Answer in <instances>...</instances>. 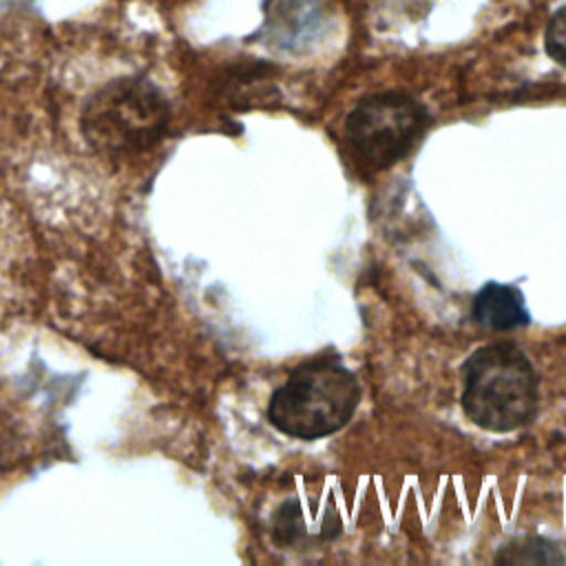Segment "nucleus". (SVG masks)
<instances>
[{
    "label": "nucleus",
    "mask_w": 566,
    "mask_h": 566,
    "mask_svg": "<svg viewBox=\"0 0 566 566\" xmlns=\"http://www.w3.org/2000/svg\"><path fill=\"white\" fill-rule=\"evenodd\" d=\"M537 371L515 343L478 347L462 365V409L467 418L495 433L526 427L537 413Z\"/></svg>",
    "instance_id": "1"
},
{
    "label": "nucleus",
    "mask_w": 566,
    "mask_h": 566,
    "mask_svg": "<svg viewBox=\"0 0 566 566\" xmlns=\"http://www.w3.org/2000/svg\"><path fill=\"white\" fill-rule=\"evenodd\" d=\"M363 389L354 371L336 356H316L292 369L287 380L274 389L268 420L274 429L298 440H318L343 429Z\"/></svg>",
    "instance_id": "2"
},
{
    "label": "nucleus",
    "mask_w": 566,
    "mask_h": 566,
    "mask_svg": "<svg viewBox=\"0 0 566 566\" xmlns=\"http://www.w3.org/2000/svg\"><path fill=\"white\" fill-rule=\"evenodd\" d=\"M168 124V104L148 80L124 77L99 88L82 113V130L102 155L124 157L153 148Z\"/></svg>",
    "instance_id": "3"
},
{
    "label": "nucleus",
    "mask_w": 566,
    "mask_h": 566,
    "mask_svg": "<svg viewBox=\"0 0 566 566\" xmlns=\"http://www.w3.org/2000/svg\"><path fill=\"white\" fill-rule=\"evenodd\" d=\"M429 126L427 108L402 91L363 97L345 119V135L354 153L374 168L400 161Z\"/></svg>",
    "instance_id": "4"
},
{
    "label": "nucleus",
    "mask_w": 566,
    "mask_h": 566,
    "mask_svg": "<svg viewBox=\"0 0 566 566\" xmlns=\"http://www.w3.org/2000/svg\"><path fill=\"white\" fill-rule=\"evenodd\" d=\"M471 316L480 327L493 332H509L528 325L531 316L524 305V294L515 285L486 283L471 305Z\"/></svg>",
    "instance_id": "5"
},
{
    "label": "nucleus",
    "mask_w": 566,
    "mask_h": 566,
    "mask_svg": "<svg viewBox=\"0 0 566 566\" xmlns=\"http://www.w3.org/2000/svg\"><path fill=\"white\" fill-rule=\"evenodd\" d=\"M493 562L504 566H562L566 557L557 542L542 535H524L506 542Z\"/></svg>",
    "instance_id": "6"
},
{
    "label": "nucleus",
    "mask_w": 566,
    "mask_h": 566,
    "mask_svg": "<svg viewBox=\"0 0 566 566\" xmlns=\"http://www.w3.org/2000/svg\"><path fill=\"white\" fill-rule=\"evenodd\" d=\"M272 537L283 548H303L307 544L323 542V537L307 526L298 500H285L276 509L272 517Z\"/></svg>",
    "instance_id": "7"
},
{
    "label": "nucleus",
    "mask_w": 566,
    "mask_h": 566,
    "mask_svg": "<svg viewBox=\"0 0 566 566\" xmlns=\"http://www.w3.org/2000/svg\"><path fill=\"white\" fill-rule=\"evenodd\" d=\"M544 42H546L548 55L562 66H566V4L557 9V13L551 18Z\"/></svg>",
    "instance_id": "8"
}]
</instances>
